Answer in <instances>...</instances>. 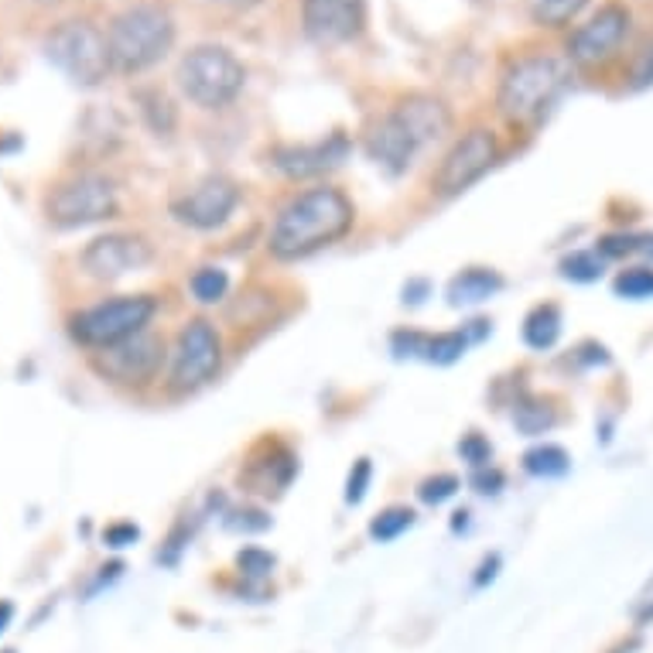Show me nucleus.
Here are the masks:
<instances>
[{"label":"nucleus","mask_w":653,"mask_h":653,"mask_svg":"<svg viewBox=\"0 0 653 653\" xmlns=\"http://www.w3.org/2000/svg\"><path fill=\"white\" fill-rule=\"evenodd\" d=\"M165 356H168L165 339L145 329L117 346L97 349L89 356V366L97 369V377H103L117 387H148L158 380Z\"/></svg>","instance_id":"6e6552de"},{"label":"nucleus","mask_w":653,"mask_h":653,"mask_svg":"<svg viewBox=\"0 0 653 653\" xmlns=\"http://www.w3.org/2000/svg\"><path fill=\"white\" fill-rule=\"evenodd\" d=\"M554 422H557L554 410L541 400H521L517 407H513V425H517V432L527 435V438H537V435L551 432Z\"/></svg>","instance_id":"4be33fe9"},{"label":"nucleus","mask_w":653,"mask_h":653,"mask_svg":"<svg viewBox=\"0 0 653 653\" xmlns=\"http://www.w3.org/2000/svg\"><path fill=\"white\" fill-rule=\"evenodd\" d=\"M11 620H14V605L8 598H0V633L11 626Z\"/></svg>","instance_id":"58836bf2"},{"label":"nucleus","mask_w":653,"mask_h":653,"mask_svg":"<svg viewBox=\"0 0 653 653\" xmlns=\"http://www.w3.org/2000/svg\"><path fill=\"white\" fill-rule=\"evenodd\" d=\"M458 455H462V462H469L473 469H483V465H489V458H493V445L479 432H469L458 442Z\"/></svg>","instance_id":"2f4dec72"},{"label":"nucleus","mask_w":653,"mask_h":653,"mask_svg":"<svg viewBox=\"0 0 653 653\" xmlns=\"http://www.w3.org/2000/svg\"><path fill=\"white\" fill-rule=\"evenodd\" d=\"M458 476H452V473H438V476H428L425 483H422V489H417V496H422L425 503H432V506H438V503H445V499H452L455 493H458Z\"/></svg>","instance_id":"c756f323"},{"label":"nucleus","mask_w":653,"mask_h":653,"mask_svg":"<svg viewBox=\"0 0 653 653\" xmlns=\"http://www.w3.org/2000/svg\"><path fill=\"white\" fill-rule=\"evenodd\" d=\"M353 222H356V209L349 196L343 189H333V185H318V189L295 196L277 212L267 237V250L274 260H285V264L305 260L343 240L353 229Z\"/></svg>","instance_id":"f257e3e1"},{"label":"nucleus","mask_w":653,"mask_h":653,"mask_svg":"<svg viewBox=\"0 0 653 653\" xmlns=\"http://www.w3.org/2000/svg\"><path fill=\"white\" fill-rule=\"evenodd\" d=\"M4 653H14V650H4Z\"/></svg>","instance_id":"37998d69"},{"label":"nucleus","mask_w":653,"mask_h":653,"mask_svg":"<svg viewBox=\"0 0 653 653\" xmlns=\"http://www.w3.org/2000/svg\"><path fill=\"white\" fill-rule=\"evenodd\" d=\"M496 572H499V557L493 554V557H486V562L479 565V575H476V585L483 588L486 582H493V578H496Z\"/></svg>","instance_id":"e433bc0d"},{"label":"nucleus","mask_w":653,"mask_h":653,"mask_svg":"<svg viewBox=\"0 0 653 653\" xmlns=\"http://www.w3.org/2000/svg\"><path fill=\"white\" fill-rule=\"evenodd\" d=\"M199 305H219L229 291V274L222 267H199L189 281Z\"/></svg>","instance_id":"393cba45"},{"label":"nucleus","mask_w":653,"mask_h":653,"mask_svg":"<svg viewBox=\"0 0 653 653\" xmlns=\"http://www.w3.org/2000/svg\"><path fill=\"white\" fill-rule=\"evenodd\" d=\"M462 527H469V509H458V513H455L452 531H462Z\"/></svg>","instance_id":"ea45409f"},{"label":"nucleus","mask_w":653,"mask_h":653,"mask_svg":"<svg viewBox=\"0 0 653 653\" xmlns=\"http://www.w3.org/2000/svg\"><path fill=\"white\" fill-rule=\"evenodd\" d=\"M410 524H414V509H407V506H387L384 513H377V517H373L369 537L387 544V541H397L404 531H410Z\"/></svg>","instance_id":"a878e982"},{"label":"nucleus","mask_w":653,"mask_h":653,"mask_svg":"<svg viewBox=\"0 0 653 653\" xmlns=\"http://www.w3.org/2000/svg\"><path fill=\"white\" fill-rule=\"evenodd\" d=\"M524 469L537 479H557L572 469V455L554 445V442H544V445H534L527 455H524Z\"/></svg>","instance_id":"412c9836"},{"label":"nucleus","mask_w":653,"mask_h":653,"mask_svg":"<svg viewBox=\"0 0 653 653\" xmlns=\"http://www.w3.org/2000/svg\"><path fill=\"white\" fill-rule=\"evenodd\" d=\"M222 366V343L219 333L212 329V321L192 318L178 333L175 353H171V390L192 394L216 380V373Z\"/></svg>","instance_id":"9d476101"},{"label":"nucleus","mask_w":653,"mask_h":653,"mask_svg":"<svg viewBox=\"0 0 653 653\" xmlns=\"http://www.w3.org/2000/svg\"><path fill=\"white\" fill-rule=\"evenodd\" d=\"M151 264V244L137 232H107L82 250V270L92 281H120V277Z\"/></svg>","instance_id":"ddd939ff"},{"label":"nucleus","mask_w":653,"mask_h":653,"mask_svg":"<svg viewBox=\"0 0 653 653\" xmlns=\"http://www.w3.org/2000/svg\"><path fill=\"white\" fill-rule=\"evenodd\" d=\"M137 537H141V531H137L133 524H110V527L103 531V544H107V547H117V551H120V547H130Z\"/></svg>","instance_id":"f704fd0d"},{"label":"nucleus","mask_w":653,"mask_h":653,"mask_svg":"<svg viewBox=\"0 0 653 653\" xmlns=\"http://www.w3.org/2000/svg\"><path fill=\"white\" fill-rule=\"evenodd\" d=\"M417 151H422V145L414 141L410 130L397 120L394 110L366 130V155H369L373 165H380L387 175H404L414 165Z\"/></svg>","instance_id":"dca6fc26"},{"label":"nucleus","mask_w":653,"mask_h":653,"mask_svg":"<svg viewBox=\"0 0 653 653\" xmlns=\"http://www.w3.org/2000/svg\"><path fill=\"white\" fill-rule=\"evenodd\" d=\"M572 82L568 62L554 56H524L513 62L496 92V110L509 123H537L557 100L565 97Z\"/></svg>","instance_id":"f03ea898"},{"label":"nucleus","mask_w":653,"mask_h":653,"mask_svg":"<svg viewBox=\"0 0 653 653\" xmlns=\"http://www.w3.org/2000/svg\"><path fill=\"white\" fill-rule=\"evenodd\" d=\"M44 56H49V62L69 82L82 89H97L113 72L107 34L97 24L79 21V18L62 21L49 31V38H44Z\"/></svg>","instance_id":"39448f33"},{"label":"nucleus","mask_w":653,"mask_h":653,"mask_svg":"<svg viewBox=\"0 0 653 653\" xmlns=\"http://www.w3.org/2000/svg\"><path fill=\"white\" fill-rule=\"evenodd\" d=\"M636 646H640V640H636V636H630V640H623V643H620V646H616L613 653H633Z\"/></svg>","instance_id":"a19ab883"},{"label":"nucleus","mask_w":653,"mask_h":653,"mask_svg":"<svg viewBox=\"0 0 653 653\" xmlns=\"http://www.w3.org/2000/svg\"><path fill=\"white\" fill-rule=\"evenodd\" d=\"M113 72L137 76L158 66L175 44V21L161 4H133L107 28Z\"/></svg>","instance_id":"7ed1b4c3"},{"label":"nucleus","mask_w":653,"mask_h":653,"mask_svg":"<svg viewBox=\"0 0 653 653\" xmlns=\"http://www.w3.org/2000/svg\"><path fill=\"white\" fill-rule=\"evenodd\" d=\"M469 349V339H465L462 329L455 333H438V336H428V349H425V359L435 363V366H452L465 356Z\"/></svg>","instance_id":"bb28decb"},{"label":"nucleus","mask_w":653,"mask_h":653,"mask_svg":"<svg viewBox=\"0 0 653 653\" xmlns=\"http://www.w3.org/2000/svg\"><path fill=\"white\" fill-rule=\"evenodd\" d=\"M496 291H503V277L489 267H469L455 274L448 281V305L452 308H473V305H483L489 301Z\"/></svg>","instance_id":"a211bd4d"},{"label":"nucleus","mask_w":653,"mask_h":653,"mask_svg":"<svg viewBox=\"0 0 653 653\" xmlns=\"http://www.w3.org/2000/svg\"><path fill=\"white\" fill-rule=\"evenodd\" d=\"M578 359L588 363V366H605V363H610V349L598 346V343H585V346L578 349Z\"/></svg>","instance_id":"c9c22d12"},{"label":"nucleus","mask_w":653,"mask_h":653,"mask_svg":"<svg viewBox=\"0 0 653 653\" xmlns=\"http://www.w3.org/2000/svg\"><path fill=\"white\" fill-rule=\"evenodd\" d=\"M397 120L410 130V137L422 151L452 130V110L438 100V97H428V92H414V97H404L397 107H394Z\"/></svg>","instance_id":"f3484780"},{"label":"nucleus","mask_w":653,"mask_h":653,"mask_svg":"<svg viewBox=\"0 0 653 653\" xmlns=\"http://www.w3.org/2000/svg\"><path fill=\"white\" fill-rule=\"evenodd\" d=\"M178 89L185 100L202 110H222L240 97L247 86V69L222 44H199L178 62Z\"/></svg>","instance_id":"20e7f679"},{"label":"nucleus","mask_w":653,"mask_h":653,"mask_svg":"<svg viewBox=\"0 0 653 653\" xmlns=\"http://www.w3.org/2000/svg\"><path fill=\"white\" fill-rule=\"evenodd\" d=\"M425 349H428V336L425 333H414V329H400L390 336V353L397 359H414L422 356L425 359Z\"/></svg>","instance_id":"7c9ffc66"},{"label":"nucleus","mask_w":653,"mask_h":653,"mask_svg":"<svg viewBox=\"0 0 653 653\" xmlns=\"http://www.w3.org/2000/svg\"><path fill=\"white\" fill-rule=\"evenodd\" d=\"M237 568L244 578H267L274 572V554L264 547H244L237 554Z\"/></svg>","instance_id":"c85d7f7f"},{"label":"nucleus","mask_w":653,"mask_h":653,"mask_svg":"<svg viewBox=\"0 0 653 653\" xmlns=\"http://www.w3.org/2000/svg\"><path fill=\"white\" fill-rule=\"evenodd\" d=\"M349 158V141L343 133L325 137L311 145H285L274 151V168L288 178H318L325 171L339 168Z\"/></svg>","instance_id":"2eb2a0df"},{"label":"nucleus","mask_w":653,"mask_h":653,"mask_svg":"<svg viewBox=\"0 0 653 653\" xmlns=\"http://www.w3.org/2000/svg\"><path fill=\"white\" fill-rule=\"evenodd\" d=\"M44 212H49L52 226H62V229L103 222L117 212V189L107 175L79 171V175L59 181L49 192V199H44Z\"/></svg>","instance_id":"0eeeda50"},{"label":"nucleus","mask_w":653,"mask_h":653,"mask_svg":"<svg viewBox=\"0 0 653 653\" xmlns=\"http://www.w3.org/2000/svg\"><path fill=\"white\" fill-rule=\"evenodd\" d=\"M562 325H565L562 308L551 305V301H547V305H537V308H531V315L524 318V343H527L531 349H537V353L554 349L557 339H562Z\"/></svg>","instance_id":"6ab92c4d"},{"label":"nucleus","mask_w":653,"mask_h":653,"mask_svg":"<svg viewBox=\"0 0 653 653\" xmlns=\"http://www.w3.org/2000/svg\"><path fill=\"white\" fill-rule=\"evenodd\" d=\"M301 28L325 49L349 44L366 28V0H301Z\"/></svg>","instance_id":"4468645a"},{"label":"nucleus","mask_w":653,"mask_h":653,"mask_svg":"<svg viewBox=\"0 0 653 653\" xmlns=\"http://www.w3.org/2000/svg\"><path fill=\"white\" fill-rule=\"evenodd\" d=\"M212 4H244V0H212Z\"/></svg>","instance_id":"79ce46f5"},{"label":"nucleus","mask_w":653,"mask_h":653,"mask_svg":"<svg viewBox=\"0 0 653 653\" xmlns=\"http://www.w3.org/2000/svg\"><path fill=\"white\" fill-rule=\"evenodd\" d=\"M369 479H373V462L356 458L353 469H349V479H346V503H363V496L369 489Z\"/></svg>","instance_id":"473e14b6"},{"label":"nucleus","mask_w":653,"mask_h":653,"mask_svg":"<svg viewBox=\"0 0 653 653\" xmlns=\"http://www.w3.org/2000/svg\"><path fill=\"white\" fill-rule=\"evenodd\" d=\"M158 315V301L151 295H120L100 305H89L69 318V336L86 349H107L137 333H145Z\"/></svg>","instance_id":"423d86ee"},{"label":"nucleus","mask_w":653,"mask_h":653,"mask_svg":"<svg viewBox=\"0 0 653 653\" xmlns=\"http://www.w3.org/2000/svg\"><path fill=\"white\" fill-rule=\"evenodd\" d=\"M633 31V11L620 0H610V4H602L595 14H588L565 41V52H568V62L578 66V69H595V66H605L620 49L623 41L630 38Z\"/></svg>","instance_id":"1a4fd4ad"},{"label":"nucleus","mask_w":653,"mask_h":653,"mask_svg":"<svg viewBox=\"0 0 653 653\" xmlns=\"http://www.w3.org/2000/svg\"><path fill=\"white\" fill-rule=\"evenodd\" d=\"M503 483H506V476L496 469V465H483V469L473 473V486L479 496H496L503 489Z\"/></svg>","instance_id":"72a5a7b5"},{"label":"nucleus","mask_w":653,"mask_h":653,"mask_svg":"<svg viewBox=\"0 0 653 653\" xmlns=\"http://www.w3.org/2000/svg\"><path fill=\"white\" fill-rule=\"evenodd\" d=\"M605 274V257L598 250H575L562 260V277L575 285H592Z\"/></svg>","instance_id":"b1692460"},{"label":"nucleus","mask_w":653,"mask_h":653,"mask_svg":"<svg viewBox=\"0 0 653 653\" xmlns=\"http://www.w3.org/2000/svg\"><path fill=\"white\" fill-rule=\"evenodd\" d=\"M613 291L626 301H646L653 298V267L650 264H633L616 274Z\"/></svg>","instance_id":"5701e85b"},{"label":"nucleus","mask_w":653,"mask_h":653,"mask_svg":"<svg viewBox=\"0 0 653 653\" xmlns=\"http://www.w3.org/2000/svg\"><path fill=\"white\" fill-rule=\"evenodd\" d=\"M499 158V141L496 133L486 130V127H476L465 137L452 145V151L442 158L435 178H432V189L438 196H462L469 185H476Z\"/></svg>","instance_id":"9b49d317"},{"label":"nucleus","mask_w":653,"mask_h":653,"mask_svg":"<svg viewBox=\"0 0 653 653\" xmlns=\"http://www.w3.org/2000/svg\"><path fill=\"white\" fill-rule=\"evenodd\" d=\"M425 295H428V281H410V285L404 288V301H410V305H422Z\"/></svg>","instance_id":"4c0bfd02"},{"label":"nucleus","mask_w":653,"mask_h":653,"mask_svg":"<svg viewBox=\"0 0 653 653\" xmlns=\"http://www.w3.org/2000/svg\"><path fill=\"white\" fill-rule=\"evenodd\" d=\"M588 8V0H531L527 11H531V21L537 28H568L572 21H578V14Z\"/></svg>","instance_id":"aec40b11"},{"label":"nucleus","mask_w":653,"mask_h":653,"mask_svg":"<svg viewBox=\"0 0 653 653\" xmlns=\"http://www.w3.org/2000/svg\"><path fill=\"white\" fill-rule=\"evenodd\" d=\"M626 86L633 92L640 89H650L653 86V38H646L640 49L633 52L630 66H626Z\"/></svg>","instance_id":"cd10ccee"},{"label":"nucleus","mask_w":653,"mask_h":653,"mask_svg":"<svg viewBox=\"0 0 653 653\" xmlns=\"http://www.w3.org/2000/svg\"><path fill=\"white\" fill-rule=\"evenodd\" d=\"M237 206H240L237 181L226 178V175H209V178L196 181L189 192L171 202V216L181 226L216 229V226H222L232 216V209H237Z\"/></svg>","instance_id":"f8f14e48"}]
</instances>
